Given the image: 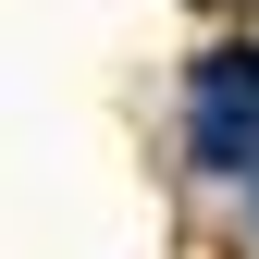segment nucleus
<instances>
[{
    "label": "nucleus",
    "mask_w": 259,
    "mask_h": 259,
    "mask_svg": "<svg viewBox=\"0 0 259 259\" xmlns=\"http://www.w3.org/2000/svg\"><path fill=\"white\" fill-rule=\"evenodd\" d=\"M247 222H259V198H247Z\"/></svg>",
    "instance_id": "f03ea898"
},
{
    "label": "nucleus",
    "mask_w": 259,
    "mask_h": 259,
    "mask_svg": "<svg viewBox=\"0 0 259 259\" xmlns=\"http://www.w3.org/2000/svg\"><path fill=\"white\" fill-rule=\"evenodd\" d=\"M185 160L198 173H259V50H198L185 62Z\"/></svg>",
    "instance_id": "f257e3e1"
}]
</instances>
